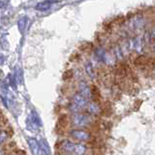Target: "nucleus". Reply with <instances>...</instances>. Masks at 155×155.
Segmentation results:
<instances>
[{"mask_svg":"<svg viewBox=\"0 0 155 155\" xmlns=\"http://www.w3.org/2000/svg\"><path fill=\"white\" fill-rule=\"evenodd\" d=\"M40 149H41V155H51V150L47 142L45 140H42L40 143Z\"/></svg>","mask_w":155,"mask_h":155,"instance_id":"10","label":"nucleus"},{"mask_svg":"<svg viewBox=\"0 0 155 155\" xmlns=\"http://www.w3.org/2000/svg\"><path fill=\"white\" fill-rule=\"evenodd\" d=\"M56 2V0H54V1H52V0H45V1L40 2L36 5V10H38V11H47V10L51 9L52 5Z\"/></svg>","mask_w":155,"mask_h":155,"instance_id":"8","label":"nucleus"},{"mask_svg":"<svg viewBox=\"0 0 155 155\" xmlns=\"http://www.w3.org/2000/svg\"><path fill=\"white\" fill-rule=\"evenodd\" d=\"M94 122V116L88 114L87 113H77L72 114L70 116V123L74 128L86 129L90 127Z\"/></svg>","mask_w":155,"mask_h":155,"instance_id":"2","label":"nucleus"},{"mask_svg":"<svg viewBox=\"0 0 155 155\" xmlns=\"http://www.w3.org/2000/svg\"><path fill=\"white\" fill-rule=\"evenodd\" d=\"M85 71H86V74L88 75L91 78V79H95L96 72H95L94 68H93V66H92L91 63L87 62L86 64H85Z\"/></svg>","mask_w":155,"mask_h":155,"instance_id":"11","label":"nucleus"},{"mask_svg":"<svg viewBox=\"0 0 155 155\" xmlns=\"http://www.w3.org/2000/svg\"><path fill=\"white\" fill-rule=\"evenodd\" d=\"M78 89H79L78 93H80L81 96H84V98H86L88 101L91 99V87L86 81H81L79 82V84H78Z\"/></svg>","mask_w":155,"mask_h":155,"instance_id":"5","label":"nucleus"},{"mask_svg":"<svg viewBox=\"0 0 155 155\" xmlns=\"http://www.w3.org/2000/svg\"><path fill=\"white\" fill-rule=\"evenodd\" d=\"M10 138V134L7 130L3 129L1 132H0V148L4 147V144H6L8 142V140Z\"/></svg>","mask_w":155,"mask_h":155,"instance_id":"9","label":"nucleus"},{"mask_svg":"<svg viewBox=\"0 0 155 155\" xmlns=\"http://www.w3.org/2000/svg\"><path fill=\"white\" fill-rule=\"evenodd\" d=\"M60 152L65 155H87L88 147L85 143H78L71 139H64L58 143Z\"/></svg>","mask_w":155,"mask_h":155,"instance_id":"1","label":"nucleus"},{"mask_svg":"<svg viewBox=\"0 0 155 155\" xmlns=\"http://www.w3.org/2000/svg\"><path fill=\"white\" fill-rule=\"evenodd\" d=\"M3 129H4V128H3V126H2L1 124H0V132H1V131H2Z\"/></svg>","mask_w":155,"mask_h":155,"instance_id":"14","label":"nucleus"},{"mask_svg":"<svg viewBox=\"0 0 155 155\" xmlns=\"http://www.w3.org/2000/svg\"><path fill=\"white\" fill-rule=\"evenodd\" d=\"M69 136L72 138L73 140L81 143H90L92 139H93V136L87 129L73 128L69 131Z\"/></svg>","mask_w":155,"mask_h":155,"instance_id":"4","label":"nucleus"},{"mask_svg":"<svg viewBox=\"0 0 155 155\" xmlns=\"http://www.w3.org/2000/svg\"><path fill=\"white\" fill-rule=\"evenodd\" d=\"M0 155H7V151H6V149H4L3 147L0 148Z\"/></svg>","mask_w":155,"mask_h":155,"instance_id":"13","label":"nucleus"},{"mask_svg":"<svg viewBox=\"0 0 155 155\" xmlns=\"http://www.w3.org/2000/svg\"><path fill=\"white\" fill-rule=\"evenodd\" d=\"M28 145L30 148L33 155H41V149H40V143L34 138L28 139Z\"/></svg>","mask_w":155,"mask_h":155,"instance_id":"7","label":"nucleus"},{"mask_svg":"<svg viewBox=\"0 0 155 155\" xmlns=\"http://www.w3.org/2000/svg\"><path fill=\"white\" fill-rule=\"evenodd\" d=\"M88 100L86 98H84V96H81L80 93H75L73 94V96L71 97V99L68 103V110H69L72 114H77V113H81L84 111L87 104H88Z\"/></svg>","mask_w":155,"mask_h":155,"instance_id":"3","label":"nucleus"},{"mask_svg":"<svg viewBox=\"0 0 155 155\" xmlns=\"http://www.w3.org/2000/svg\"><path fill=\"white\" fill-rule=\"evenodd\" d=\"M85 110H86L87 114L92 115V116H97L102 113L101 107L96 101H89L88 104H87Z\"/></svg>","mask_w":155,"mask_h":155,"instance_id":"6","label":"nucleus"},{"mask_svg":"<svg viewBox=\"0 0 155 155\" xmlns=\"http://www.w3.org/2000/svg\"><path fill=\"white\" fill-rule=\"evenodd\" d=\"M25 25H26V18H22L21 21H19V22H18L19 30L22 32L24 30V28H25Z\"/></svg>","mask_w":155,"mask_h":155,"instance_id":"12","label":"nucleus"}]
</instances>
